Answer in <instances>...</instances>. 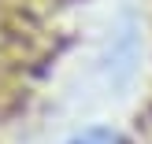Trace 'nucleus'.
Instances as JSON below:
<instances>
[{
  "label": "nucleus",
  "mask_w": 152,
  "mask_h": 144,
  "mask_svg": "<svg viewBox=\"0 0 152 144\" xmlns=\"http://www.w3.org/2000/svg\"><path fill=\"white\" fill-rule=\"evenodd\" d=\"M71 144H126L119 133H111V130H86L82 137H74Z\"/></svg>",
  "instance_id": "nucleus-1"
}]
</instances>
